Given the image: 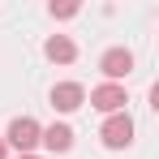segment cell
Returning <instances> with one entry per match:
<instances>
[{
	"mask_svg": "<svg viewBox=\"0 0 159 159\" xmlns=\"http://www.w3.org/2000/svg\"><path fill=\"white\" fill-rule=\"evenodd\" d=\"M17 159H39V155H17Z\"/></svg>",
	"mask_w": 159,
	"mask_h": 159,
	"instance_id": "obj_10",
	"label": "cell"
},
{
	"mask_svg": "<svg viewBox=\"0 0 159 159\" xmlns=\"http://www.w3.org/2000/svg\"><path fill=\"white\" fill-rule=\"evenodd\" d=\"M48 13H52V17H78V4H48Z\"/></svg>",
	"mask_w": 159,
	"mask_h": 159,
	"instance_id": "obj_8",
	"label": "cell"
},
{
	"mask_svg": "<svg viewBox=\"0 0 159 159\" xmlns=\"http://www.w3.org/2000/svg\"><path fill=\"white\" fill-rule=\"evenodd\" d=\"M39 142H43L52 155H65V151H73V129H69V125H48V129L39 133Z\"/></svg>",
	"mask_w": 159,
	"mask_h": 159,
	"instance_id": "obj_7",
	"label": "cell"
},
{
	"mask_svg": "<svg viewBox=\"0 0 159 159\" xmlns=\"http://www.w3.org/2000/svg\"><path fill=\"white\" fill-rule=\"evenodd\" d=\"M4 155H9V146H4V138H0V159H4Z\"/></svg>",
	"mask_w": 159,
	"mask_h": 159,
	"instance_id": "obj_9",
	"label": "cell"
},
{
	"mask_svg": "<svg viewBox=\"0 0 159 159\" xmlns=\"http://www.w3.org/2000/svg\"><path fill=\"white\" fill-rule=\"evenodd\" d=\"M99 69H103L107 82L120 86V78H129V69H133V52H125V48H107V52L99 56Z\"/></svg>",
	"mask_w": 159,
	"mask_h": 159,
	"instance_id": "obj_4",
	"label": "cell"
},
{
	"mask_svg": "<svg viewBox=\"0 0 159 159\" xmlns=\"http://www.w3.org/2000/svg\"><path fill=\"white\" fill-rule=\"evenodd\" d=\"M43 56L56 60V65H69V60H78V43H73L69 34H52V39L43 43Z\"/></svg>",
	"mask_w": 159,
	"mask_h": 159,
	"instance_id": "obj_6",
	"label": "cell"
},
{
	"mask_svg": "<svg viewBox=\"0 0 159 159\" xmlns=\"http://www.w3.org/2000/svg\"><path fill=\"white\" fill-rule=\"evenodd\" d=\"M125 86H116V82H103V86H95L90 90V107H99L107 116H116V112H125Z\"/></svg>",
	"mask_w": 159,
	"mask_h": 159,
	"instance_id": "obj_3",
	"label": "cell"
},
{
	"mask_svg": "<svg viewBox=\"0 0 159 159\" xmlns=\"http://www.w3.org/2000/svg\"><path fill=\"white\" fill-rule=\"evenodd\" d=\"M39 133H43V125H39L34 116H17V120H9V129H4V146H17V155H34Z\"/></svg>",
	"mask_w": 159,
	"mask_h": 159,
	"instance_id": "obj_1",
	"label": "cell"
},
{
	"mask_svg": "<svg viewBox=\"0 0 159 159\" xmlns=\"http://www.w3.org/2000/svg\"><path fill=\"white\" fill-rule=\"evenodd\" d=\"M82 103H86V90L78 82H56L52 86V107L56 112H78Z\"/></svg>",
	"mask_w": 159,
	"mask_h": 159,
	"instance_id": "obj_5",
	"label": "cell"
},
{
	"mask_svg": "<svg viewBox=\"0 0 159 159\" xmlns=\"http://www.w3.org/2000/svg\"><path fill=\"white\" fill-rule=\"evenodd\" d=\"M99 138H103V146H107V151H125V146L133 142V120H129V112L107 116V120H103V129H99Z\"/></svg>",
	"mask_w": 159,
	"mask_h": 159,
	"instance_id": "obj_2",
	"label": "cell"
}]
</instances>
